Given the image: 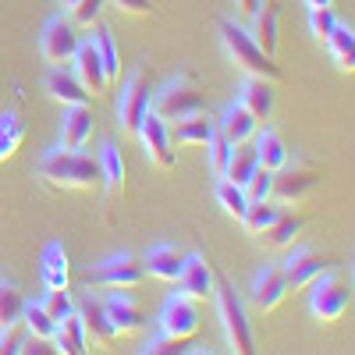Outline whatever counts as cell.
Masks as SVG:
<instances>
[{"label":"cell","instance_id":"48","mask_svg":"<svg viewBox=\"0 0 355 355\" xmlns=\"http://www.w3.org/2000/svg\"><path fill=\"white\" fill-rule=\"evenodd\" d=\"M61 4H64V8H71V4H75V0H61Z\"/></svg>","mask_w":355,"mask_h":355},{"label":"cell","instance_id":"36","mask_svg":"<svg viewBox=\"0 0 355 355\" xmlns=\"http://www.w3.org/2000/svg\"><path fill=\"white\" fill-rule=\"evenodd\" d=\"M21 309H25V299H21L18 284L0 281V327H8V323H18V320H21Z\"/></svg>","mask_w":355,"mask_h":355},{"label":"cell","instance_id":"2","mask_svg":"<svg viewBox=\"0 0 355 355\" xmlns=\"http://www.w3.org/2000/svg\"><path fill=\"white\" fill-rule=\"evenodd\" d=\"M220 40H224V50L234 64H239L249 78H266V82H281V68L274 64L270 53H263L252 36L245 33L242 25H234L231 18H220Z\"/></svg>","mask_w":355,"mask_h":355},{"label":"cell","instance_id":"20","mask_svg":"<svg viewBox=\"0 0 355 355\" xmlns=\"http://www.w3.org/2000/svg\"><path fill=\"white\" fill-rule=\"evenodd\" d=\"M239 103L256 117V125H266L274 117V82L266 78H249L242 82V93H239Z\"/></svg>","mask_w":355,"mask_h":355},{"label":"cell","instance_id":"28","mask_svg":"<svg viewBox=\"0 0 355 355\" xmlns=\"http://www.w3.org/2000/svg\"><path fill=\"white\" fill-rule=\"evenodd\" d=\"M299 234H302V220L281 214L270 227H263V231L256 234V242H259L263 249H288L295 239H299Z\"/></svg>","mask_w":355,"mask_h":355},{"label":"cell","instance_id":"22","mask_svg":"<svg viewBox=\"0 0 355 355\" xmlns=\"http://www.w3.org/2000/svg\"><path fill=\"white\" fill-rule=\"evenodd\" d=\"M256 117L242 107V103H234V107H227L224 110V117L217 121V132L231 142V146H242V142H249L252 135H256Z\"/></svg>","mask_w":355,"mask_h":355},{"label":"cell","instance_id":"6","mask_svg":"<svg viewBox=\"0 0 355 355\" xmlns=\"http://www.w3.org/2000/svg\"><path fill=\"white\" fill-rule=\"evenodd\" d=\"M313 295H309V309H313V316H316V323H338L348 309H352V288L341 281V277H334V274H320L313 284Z\"/></svg>","mask_w":355,"mask_h":355},{"label":"cell","instance_id":"30","mask_svg":"<svg viewBox=\"0 0 355 355\" xmlns=\"http://www.w3.org/2000/svg\"><path fill=\"white\" fill-rule=\"evenodd\" d=\"M327 46H331L334 64L345 75H352L355 71V33H352V25H334L331 36H327Z\"/></svg>","mask_w":355,"mask_h":355},{"label":"cell","instance_id":"4","mask_svg":"<svg viewBox=\"0 0 355 355\" xmlns=\"http://www.w3.org/2000/svg\"><path fill=\"white\" fill-rule=\"evenodd\" d=\"M214 295H217V309H220V323H224L227 345L239 352V355H249L256 348V341H252V327H249V316H245L242 299L234 295V288L227 281H217L214 284Z\"/></svg>","mask_w":355,"mask_h":355},{"label":"cell","instance_id":"8","mask_svg":"<svg viewBox=\"0 0 355 355\" xmlns=\"http://www.w3.org/2000/svg\"><path fill=\"white\" fill-rule=\"evenodd\" d=\"M316 185V171L309 164H284L281 171H274V182H270V199L277 206H295L302 202Z\"/></svg>","mask_w":355,"mask_h":355},{"label":"cell","instance_id":"40","mask_svg":"<svg viewBox=\"0 0 355 355\" xmlns=\"http://www.w3.org/2000/svg\"><path fill=\"white\" fill-rule=\"evenodd\" d=\"M334 25H338V21H334L331 8H309V33H313L316 43H327V36H331Z\"/></svg>","mask_w":355,"mask_h":355},{"label":"cell","instance_id":"21","mask_svg":"<svg viewBox=\"0 0 355 355\" xmlns=\"http://www.w3.org/2000/svg\"><path fill=\"white\" fill-rule=\"evenodd\" d=\"M46 93H50L57 103H64V107H89V100H93V96L82 89V82H78L75 75H68L64 68H53V71H50Z\"/></svg>","mask_w":355,"mask_h":355},{"label":"cell","instance_id":"14","mask_svg":"<svg viewBox=\"0 0 355 355\" xmlns=\"http://www.w3.org/2000/svg\"><path fill=\"white\" fill-rule=\"evenodd\" d=\"M160 331L189 341L199 331V309H196V302L185 299V295H171L164 313H160Z\"/></svg>","mask_w":355,"mask_h":355},{"label":"cell","instance_id":"9","mask_svg":"<svg viewBox=\"0 0 355 355\" xmlns=\"http://www.w3.org/2000/svg\"><path fill=\"white\" fill-rule=\"evenodd\" d=\"M135 139H142V153H146V160H150L153 167H160V171H171V167H174L171 125H164L153 110L142 117V125H139V135H135Z\"/></svg>","mask_w":355,"mask_h":355},{"label":"cell","instance_id":"33","mask_svg":"<svg viewBox=\"0 0 355 355\" xmlns=\"http://www.w3.org/2000/svg\"><path fill=\"white\" fill-rule=\"evenodd\" d=\"M21 323H25V331L33 334V338H43V341H53V331H57V320L40 306V302H33L28 306L25 302V309H21Z\"/></svg>","mask_w":355,"mask_h":355},{"label":"cell","instance_id":"29","mask_svg":"<svg viewBox=\"0 0 355 355\" xmlns=\"http://www.w3.org/2000/svg\"><path fill=\"white\" fill-rule=\"evenodd\" d=\"M53 352H64V355H82L89 352L85 331H82V320L71 313L64 320H57V331H53Z\"/></svg>","mask_w":355,"mask_h":355},{"label":"cell","instance_id":"12","mask_svg":"<svg viewBox=\"0 0 355 355\" xmlns=\"http://www.w3.org/2000/svg\"><path fill=\"white\" fill-rule=\"evenodd\" d=\"M103 313L110 320V327L117 331V338H125V334H139L146 327V309L132 299L128 291H110L107 299H103Z\"/></svg>","mask_w":355,"mask_h":355},{"label":"cell","instance_id":"5","mask_svg":"<svg viewBox=\"0 0 355 355\" xmlns=\"http://www.w3.org/2000/svg\"><path fill=\"white\" fill-rule=\"evenodd\" d=\"M142 281H146V270L135 263V256H128V252L103 259L100 266H93V270L82 277L85 288H103V291H135Z\"/></svg>","mask_w":355,"mask_h":355},{"label":"cell","instance_id":"46","mask_svg":"<svg viewBox=\"0 0 355 355\" xmlns=\"http://www.w3.org/2000/svg\"><path fill=\"white\" fill-rule=\"evenodd\" d=\"M256 8H259V0H234V11H239L242 18H252Z\"/></svg>","mask_w":355,"mask_h":355},{"label":"cell","instance_id":"26","mask_svg":"<svg viewBox=\"0 0 355 355\" xmlns=\"http://www.w3.org/2000/svg\"><path fill=\"white\" fill-rule=\"evenodd\" d=\"M214 132H217V121H210L206 114H192V117H185V121H178L174 125V135H171V142H178V146H210V139H214Z\"/></svg>","mask_w":355,"mask_h":355},{"label":"cell","instance_id":"24","mask_svg":"<svg viewBox=\"0 0 355 355\" xmlns=\"http://www.w3.org/2000/svg\"><path fill=\"white\" fill-rule=\"evenodd\" d=\"M256 157H259V167H266V171H281L288 160H291V153H288V146H284V139L274 132V128H256Z\"/></svg>","mask_w":355,"mask_h":355},{"label":"cell","instance_id":"31","mask_svg":"<svg viewBox=\"0 0 355 355\" xmlns=\"http://www.w3.org/2000/svg\"><path fill=\"white\" fill-rule=\"evenodd\" d=\"M256 167H259L256 150H249V146L242 142V146H234V150H231V160H227V167H224V178H227L231 185H242V189H245V182L256 174Z\"/></svg>","mask_w":355,"mask_h":355},{"label":"cell","instance_id":"38","mask_svg":"<svg viewBox=\"0 0 355 355\" xmlns=\"http://www.w3.org/2000/svg\"><path fill=\"white\" fill-rule=\"evenodd\" d=\"M40 306H43L53 320H64V316L75 313V299H71L68 288H46V299H43Z\"/></svg>","mask_w":355,"mask_h":355},{"label":"cell","instance_id":"32","mask_svg":"<svg viewBox=\"0 0 355 355\" xmlns=\"http://www.w3.org/2000/svg\"><path fill=\"white\" fill-rule=\"evenodd\" d=\"M96 53H100V64H103V78H107V89L121 82V61H117V50H114V40H110V28H96Z\"/></svg>","mask_w":355,"mask_h":355},{"label":"cell","instance_id":"16","mask_svg":"<svg viewBox=\"0 0 355 355\" xmlns=\"http://www.w3.org/2000/svg\"><path fill=\"white\" fill-rule=\"evenodd\" d=\"M71 64H75V78L82 82V89H85L89 96H103V93H107L103 64H100V53H96V43H93V40L78 43V50H75V57H71Z\"/></svg>","mask_w":355,"mask_h":355},{"label":"cell","instance_id":"47","mask_svg":"<svg viewBox=\"0 0 355 355\" xmlns=\"http://www.w3.org/2000/svg\"><path fill=\"white\" fill-rule=\"evenodd\" d=\"M334 0H306V8H331Z\"/></svg>","mask_w":355,"mask_h":355},{"label":"cell","instance_id":"37","mask_svg":"<svg viewBox=\"0 0 355 355\" xmlns=\"http://www.w3.org/2000/svg\"><path fill=\"white\" fill-rule=\"evenodd\" d=\"M277 217H281V210H277L270 199H263V202H249V210H245L242 224L249 227V234H259L263 227H270Z\"/></svg>","mask_w":355,"mask_h":355},{"label":"cell","instance_id":"23","mask_svg":"<svg viewBox=\"0 0 355 355\" xmlns=\"http://www.w3.org/2000/svg\"><path fill=\"white\" fill-rule=\"evenodd\" d=\"M182 263H185V252L174 249V245H153L150 252H146V270H150L157 281H167V284L178 281Z\"/></svg>","mask_w":355,"mask_h":355},{"label":"cell","instance_id":"17","mask_svg":"<svg viewBox=\"0 0 355 355\" xmlns=\"http://www.w3.org/2000/svg\"><path fill=\"white\" fill-rule=\"evenodd\" d=\"M327 270H331V259H327V256H320V252H313V249L295 252V256L284 263L288 291H302V288H309L320 274H327Z\"/></svg>","mask_w":355,"mask_h":355},{"label":"cell","instance_id":"11","mask_svg":"<svg viewBox=\"0 0 355 355\" xmlns=\"http://www.w3.org/2000/svg\"><path fill=\"white\" fill-rule=\"evenodd\" d=\"M178 295H185L192 302H206L214 299V284H217V274L210 270V263L202 256H185L182 263V274H178Z\"/></svg>","mask_w":355,"mask_h":355},{"label":"cell","instance_id":"34","mask_svg":"<svg viewBox=\"0 0 355 355\" xmlns=\"http://www.w3.org/2000/svg\"><path fill=\"white\" fill-rule=\"evenodd\" d=\"M25 142V128L18 125L15 114H0V164H8Z\"/></svg>","mask_w":355,"mask_h":355},{"label":"cell","instance_id":"42","mask_svg":"<svg viewBox=\"0 0 355 355\" xmlns=\"http://www.w3.org/2000/svg\"><path fill=\"white\" fill-rule=\"evenodd\" d=\"M206 150H210L214 174H217V178H224V167H227V160H231V150H234V146H231L220 132H214V139H210V146H206Z\"/></svg>","mask_w":355,"mask_h":355},{"label":"cell","instance_id":"1","mask_svg":"<svg viewBox=\"0 0 355 355\" xmlns=\"http://www.w3.org/2000/svg\"><path fill=\"white\" fill-rule=\"evenodd\" d=\"M40 185L50 192H89L100 182V164L82 150H50L36 167Z\"/></svg>","mask_w":355,"mask_h":355},{"label":"cell","instance_id":"39","mask_svg":"<svg viewBox=\"0 0 355 355\" xmlns=\"http://www.w3.org/2000/svg\"><path fill=\"white\" fill-rule=\"evenodd\" d=\"M178 352H189L185 338H174V334H164V331L157 338H150L142 348V355H178Z\"/></svg>","mask_w":355,"mask_h":355},{"label":"cell","instance_id":"43","mask_svg":"<svg viewBox=\"0 0 355 355\" xmlns=\"http://www.w3.org/2000/svg\"><path fill=\"white\" fill-rule=\"evenodd\" d=\"M25 323H8V327H0V355H18L21 341H25Z\"/></svg>","mask_w":355,"mask_h":355},{"label":"cell","instance_id":"19","mask_svg":"<svg viewBox=\"0 0 355 355\" xmlns=\"http://www.w3.org/2000/svg\"><path fill=\"white\" fill-rule=\"evenodd\" d=\"M96 135V121L89 107H64V121H61V150H85Z\"/></svg>","mask_w":355,"mask_h":355},{"label":"cell","instance_id":"41","mask_svg":"<svg viewBox=\"0 0 355 355\" xmlns=\"http://www.w3.org/2000/svg\"><path fill=\"white\" fill-rule=\"evenodd\" d=\"M270 182H274V171L256 167V174L245 182V196H249V202H263V199H270Z\"/></svg>","mask_w":355,"mask_h":355},{"label":"cell","instance_id":"10","mask_svg":"<svg viewBox=\"0 0 355 355\" xmlns=\"http://www.w3.org/2000/svg\"><path fill=\"white\" fill-rule=\"evenodd\" d=\"M78 43H82V40L75 36V28H71L64 18H50V21L43 25V36H40V53H43L46 64L64 68V64H71Z\"/></svg>","mask_w":355,"mask_h":355},{"label":"cell","instance_id":"18","mask_svg":"<svg viewBox=\"0 0 355 355\" xmlns=\"http://www.w3.org/2000/svg\"><path fill=\"white\" fill-rule=\"evenodd\" d=\"M249 36L263 53H270V57L277 53V43H281V8H277V0H259Z\"/></svg>","mask_w":355,"mask_h":355},{"label":"cell","instance_id":"13","mask_svg":"<svg viewBox=\"0 0 355 355\" xmlns=\"http://www.w3.org/2000/svg\"><path fill=\"white\" fill-rule=\"evenodd\" d=\"M252 306L259 313H274L284 299H288V277L284 266H263V270L252 277Z\"/></svg>","mask_w":355,"mask_h":355},{"label":"cell","instance_id":"27","mask_svg":"<svg viewBox=\"0 0 355 355\" xmlns=\"http://www.w3.org/2000/svg\"><path fill=\"white\" fill-rule=\"evenodd\" d=\"M100 182L107 185V202L121 199V192H125V160H121V153H117L114 142L103 146V157H100Z\"/></svg>","mask_w":355,"mask_h":355},{"label":"cell","instance_id":"3","mask_svg":"<svg viewBox=\"0 0 355 355\" xmlns=\"http://www.w3.org/2000/svg\"><path fill=\"white\" fill-rule=\"evenodd\" d=\"M150 110L164 125H178L192 114H202V93L192 85V78H174L150 100Z\"/></svg>","mask_w":355,"mask_h":355},{"label":"cell","instance_id":"35","mask_svg":"<svg viewBox=\"0 0 355 355\" xmlns=\"http://www.w3.org/2000/svg\"><path fill=\"white\" fill-rule=\"evenodd\" d=\"M217 202L224 206V214L234 217V220H242L245 210H249V196H245V189H242V185H231L227 178L217 185Z\"/></svg>","mask_w":355,"mask_h":355},{"label":"cell","instance_id":"44","mask_svg":"<svg viewBox=\"0 0 355 355\" xmlns=\"http://www.w3.org/2000/svg\"><path fill=\"white\" fill-rule=\"evenodd\" d=\"M100 11H103V0H75V4H71V18L78 25H96Z\"/></svg>","mask_w":355,"mask_h":355},{"label":"cell","instance_id":"25","mask_svg":"<svg viewBox=\"0 0 355 355\" xmlns=\"http://www.w3.org/2000/svg\"><path fill=\"white\" fill-rule=\"evenodd\" d=\"M40 277L46 288H68L71 281V263H68V252L64 245H46L43 249V259H40Z\"/></svg>","mask_w":355,"mask_h":355},{"label":"cell","instance_id":"45","mask_svg":"<svg viewBox=\"0 0 355 355\" xmlns=\"http://www.w3.org/2000/svg\"><path fill=\"white\" fill-rule=\"evenodd\" d=\"M114 8L125 11V15H132V18H146V15L153 11L150 0H114Z\"/></svg>","mask_w":355,"mask_h":355},{"label":"cell","instance_id":"7","mask_svg":"<svg viewBox=\"0 0 355 355\" xmlns=\"http://www.w3.org/2000/svg\"><path fill=\"white\" fill-rule=\"evenodd\" d=\"M150 100H153L150 75L135 71V75L121 85V100H117V128H121L125 135H139L142 117L150 114Z\"/></svg>","mask_w":355,"mask_h":355},{"label":"cell","instance_id":"15","mask_svg":"<svg viewBox=\"0 0 355 355\" xmlns=\"http://www.w3.org/2000/svg\"><path fill=\"white\" fill-rule=\"evenodd\" d=\"M75 316L82 320V331H85V341H93L96 348H107V345H114L117 341V331L110 327V320H107V313H103V302L100 299H82L78 306H75Z\"/></svg>","mask_w":355,"mask_h":355}]
</instances>
